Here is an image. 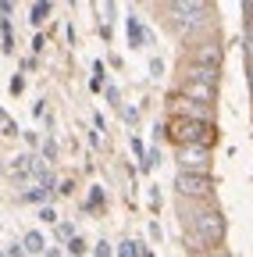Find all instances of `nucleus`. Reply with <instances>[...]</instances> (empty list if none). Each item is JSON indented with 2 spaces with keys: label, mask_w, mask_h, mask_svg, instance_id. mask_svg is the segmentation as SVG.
I'll list each match as a JSON object with an SVG mask.
<instances>
[{
  "label": "nucleus",
  "mask_w": 253,
  "mask_h": 257,
  "mask_svg": "<svg viewBox=\"0 0 253 257\" xmlns=\"http://www.w3.org/2000/svg\"><path fill=\"white\" fill-rule=\"evenodd\" d=\"M178 211H182V225H185V243L189 250H217L225 243V214L217 207H203V200H178Z\"/></svg>",
  "instance_id": "obj_1"
},
{
  "label": "nucleus",
  "mask_w": 253,
  "mask_h": 257,
  "mask_svg": "<svg viewBox=\"0 0 253 257\" xmlns=\"http://www.w3.org/2000/svg\"><path fill=\"white\" fill-rule=\"evenodd\" d=\"M164 128H168V140H175L178 147H207L210 150V143L217 136V128L210 121H189V118H171Z\"/></svg>",
  "instance_id": "obj_2"
},
{
  "label": "nucleus",
  "mask_w": 253,
  "mask_h": 257,
  "mask_svg": "<svg viewBox=\"0 0 253 257\" xmlns=\"http://www.w3.org/2000/svg\"><path fill=\"white\" fill-rule=\"evenodd\" d=\"M168 15H171V25L178 32L203 29L210 22V4H200V0H175V4H168Z\"/></svg>",
  "instance_id": "obj_3"
},
{
  "label": "nucleus",
  "mask_w": 253,
  "mask_h": 257,
  "mask_svg": "<svg viewBox=\"0 0 253 257\" xmlns=\"http://www.w3.org/2000/svg\"><path fill=\"white\" fill-rule=\"evenodd\" d=\"M175 193H178V200H207L214 193V179L196 175V172H178L175 175Z\"/></svg>",
  "instance_id": "obj_4"
},
{
  "label": "nucleus",
  "mask_w": 253,
  "mask_h": 257,
  "mask_svg": "<svg viewBox=\"0 0 253 257\" xmlns=\"http://www.w3.org/2000/svg\"><path fill=\"white\" fill-rule=\"evenodd\" d=\"M221 40L217 36H207V40H193L189 43V64H207V68H221Z\"/></svg>",
  "instance_id": "obj_5"
},
{
  "label": "nucleus",
  "mask_w": 253,
  "mask_h": 257,
  "mask_svg": "<svg viewBox=\"0 0 253 257\" xmlns=\"http://www.w3.org/2000/svg\"><path fill=\"white\" fill-rule=\"evenodd\" d=\"M178 172L210 175V150L207 147H178Z\"/></svg>",
  "instance_id": "obj_6"
},
{
  "label": "nucleus",
  "mask_w": 253,
  "mask_h": 257,
  "mask_svg": "<svg viewBox=\"0 0 253 257\" xmlns=\"http://www.w3.org/2000/svg\"><path fill=\"white\" fill-rule=\"evenodd\" d=\"M178 96L210 107V104L217 100V86H214V82H200V79H178Z\"/></svg>",
  "instance_id": "obj_7"
},
{
  "label": "nucleus",
  "mask_w": 253,
  "mask_h": 257,
  "mask_svg": "<svg viewBox=\"0 0 253 257\" xmlns=\"http://www.w3.org/2000/svg\"><path fill=\"white\" fill-rule=\"evenodd\" d=\"M171 111L175 118H189V121H210L214 125V111L207 104H196V100H185V96L171 93Z\"/></svg>",
  "instance_id": "obj_8"
},
{
  "label": "nucleus",
  "mask_w": 253,
  "mask_h": 257,
  "mask_svg": "<svg viewBox=\"0 0 253 257\" xmlns=\"http://www.w3.org/2000/svg\"><path fill=\"white\" fill-rule=\"evenodd\" d=\"M182 79H200V82H221V68H207V64H185Z\"/></svg>",
  "instance_id": "obj_9"
},
{
  "label": "nucleus",
  "mask_w": 253,
  "mask_h": 257,
  "mask_svg": "<svg viewBox=\"0 0 253 257\" xmlns=\"http://www.w3.org/2000/svg\"><path fill=\"white\" fill-rule=\"evenodd\" d=\"M50 11H54V8L47 4V0H36V4L29 8V25H36V29H40V25L50 18Z\"/></svg>",
  "instance_id": "obj_10"
},
{
  "label": "nucleus",
  "mask_w": 253,
  "mask_h": 257,
  "mask_svg": "<svg viewBox=\"0 0 253 257\" xmlns=\"http://www.w3.org/2000/svg\"><path fill=\"white\" fill-rule=\"evenodd\" d=\"M22 246H25V253H33V257H36V253H43V250H47V243H43V232H36V229H33V232H25Z\"/></svg>",
  "instance_id": "obj_11"
},
{
  "label": "nucleus",
  "mask_w": 253,
  "mask_h": 257,
  "mask_svg": "<svg viewBox=\"0 0 253 257\" xmlns=\"http://www.w3.org/2000/svg\"><path fill=\"white\" fill-rule=\"evenodd\" d=\"M125 29H129V43H132V47H143V43H146V32H143V22H139V18H129V22H125Z\"/></svg>",
  "instance_id": "obj_12"
},
{
  "label": "nucleus",
  "mask_w": 253,
  "mask_h": 257,
  "mask_svg": "<svg viewBox=\"0 0 253 257\" xmlns=\"http://www.w3.org/2000/svg\"><path fill=\"white\" fill-rule=\"evenodd\" d=\"M11 172H15V175H29V172H36V157H33V154H22V157H15Z\"/></svg>",
  "instance_id": "obj_13"
},
{
  "label": "nucleus",
  "mask_w": 253,
  "mask_h": 257,
  "mask_svg": "<svg viewBox=\"0 0 253 257\" xmlns=\"http://www.w3.org/2000/svg\"><path fill=\"white\" fill-rule=\"evenodd\" d=\"M143 253H146V246L136 243V239H125V243L118 246V257H143Z\"/></svg>",
  "instance_id": "obj_14"
},
{
  "label": "nucleus",
  "mask_w": 253,
  "mask_h": 257,
  "mask_svg": "<svg viewBox=\"0 0 253 257\" xmlns=\"http://www.w3.org/2000/svg\"><path fill=\"white\" fill-rule=\"evenodd\" d=\"M47 197H50V193H47L43 186H33V189H25V193H22V200H25V204H43Z\"/></svg>",
  "instance_id": "obj_15"
},
{
  "label": "nucleus",
  "mask_w": 253,
  "mask_h": 257,
  "mask_svg": "<svg viewBox=\"0 0 253 257\" xmlns=\"http://www.w3.org/2000/svg\"><path fill=\"white\" fill-rule=\"evenodd\" d=\"M15 133H18V125L11 121V114L4 107H0V136H15Z\"/></svg>",
  "instance_id": "obj_16"
},
{
  "label": "nucleus",
  "mask_w": 253,
  "mask_h": 257,
  "mask_svg": "<svg viewBox=\"0 0 253 257\" xmlns=\"http://www.w3.org/2000/svg\"><path fill=\"white\" fill-rule=\"evenodd\" d=\"M100 207H104V189H100V186H93L89 200H86V211H100Z\"/></svg>",
  "instance_id": "obj_17"
},
{
  "label": "nucleus",
  "mask_w": 253,
  "mask_h": 257,
  "mask_svg": "<svg viewBox=\"0 0 253 257\" xmlns=\"http://www.w3.org/2000/svg\"><path fill=\"white\" fill-rule=\"evenodd\" d=\"M57 239H68L72 243L75 239V225L72 221H57Z\"/></svg>",
  "instance_id": "obj_18"
},
{
  "label": "nucleus",
  "mask_w": 253,
  "mask_h": 257,
  "mask_svg": "<svg viewBox=\"0 0 253 257\" xmlns=\"http://www.w3.org/2000/svg\"><path fill=\"white\" fill-rule=\"evenodd\" d=\"M86 250H89V243H86L82 236H75V239L68 243V253H75V257H86Z\"/></svg>",
  "instance_id": "obj_19"
},
{
  "label": "nucleus",
  "mask_w": 253,
  "mask_h": 257,
  "mask_svg": "<svg viewBox=\"0 0 253 257\" xmlns=\"http://www.w3.org/2000/svg\"><path fill=\"white\" fill-rule=\"evenodd\" d=\"M242 11H246V32H249V43H253V0H246Z\"/></svg>",
  "instance_id": "obj_20"
},
{
  "label": "nucleus",
  "mask_w": 253,
  "mask_h": 257,
  "mask_svg": "<svg viewBox=\"0 0 253 257\" xmlns=\"http://www.w3.org/2000/svg\"><path fill=\"white\" fill-rule=\"evenodd\" d=\"M132 154L139 157V165L146 161V147H143V140H139V136H132Z\"/></svg>",
  "instance_id": "obj_21"
},
{
  "label": "nucleus",
  "mask_w": 253,
  "mask_h": 257,
  "mask_svg": "<svg viewBox=\"0 0 253 257\" xmlns=\"http://www.w3.org/2000/svg\"><path fill=\"white\" fill-rule=\"evenodd\" d=\"M107 104H111V107H121V93H118V86H107Z\"/></svg>",
  "instance_id": "obj_22"
},
{
  "label": "nucleus",
  "mask_w": 253,
  "mask_h": 257,
  "mask_svg": "<svg viewBox=\"0 0 253 257\" xmlns=\"http://www.w3.org/2000/svg\"><path fill=\"white\" fill-rule=\"evenodd\" d=\"M150 75H153V79H161V75H164V61H161V57H153V61H150Z\"/></svg>",
  "instance_id": "obj_23"
},
{
  "label": "nucleus",
  "mask_w": 253,
  "mask_h": 257,
  "mask_svg": "<svg viewBox=\"0 0 253 257\" xmlns=\"http://www.w3.org/2000/svg\"><path fill=\"white\" fill-rule=\"evenodd\" d=\"M93 257H111V243H107V239H100L97 246H93Z\"/></svg>",
  "instance_id": "obj_24"
},
{
  "label": "nucleus",
  "mask_w": 253,
  "mask_h": 257,
  "mask_svg": "<svg viewBox=\"0 0 253 257\" xmlns=\"http://www.w3.org/2000/svg\"><path fill=\"white\" fill-rule=\"evenodd\" d=\"M43 157H47V161H54V157H57V143H54V140H47V143H43Z\"/></svg>",
  "instance_id": "obj_25"
},
{
  "label": "nucleus",
  "mask_w": 253,
  "mask_h": 257,
  "mask_svg": "<svg viewBox=\"0 0 253 257\" xmlns=\"http://www.w3.org/2000/svg\"><path fill=\"white\" fill-rule=\"evenodd\" d=\"M121 114H125V121H129V125L139 121V111H136V107H121Z\"/></svg>",
  "instance_id": "obj_26"
},
{
  "label": "nucleus",
  "mask_w": 253,
  "mask_h": 257,
  "mask_svg": "<svg viewBox=\"0 0 253 257\" xmlns=\"http://www.w3.org/2000/svg\"><path fill=\"white\" fill-rule=\"evenodd\" d=\"M57 193H61V197H72V193H75V182H72V179H65V182H61V189H57Z\"/></svg>",
  "instance_id": "obj_27"
},
{
  "label": "nucleus",
  "mask_w": 253,
  "mask_h": 257,
  "mask_svg": "<svg viewBox=\"0 0 253 257\" xmlns=\"http://www.w3.org/2000/svg\"><path fill=\"white\" fill-rule=\"evenodd\" d=\"M22 89H25V79H22V72H18V75L11 79V93H22Z\"/></svg>",
  "instance_id": "obj_28"
},
{
  "label": "nucleus",
  "mask_w": 253,
  "mask_h": 257,
  "mask_svg": "<svg viewBox=\"0 0 253 257\" xmlns=\"http://www.w3.org/2000/svg\"><path fill=\"white\" fill-rule=\"evenodd\" d=\"M40 218H43V221H50V225L57 221V214H54V207H40Z\"/></svg>",
  "instance_id": "obj_29"
},
{
  "label": "nucleus",
  "mask_w": 253,
  "mask_h": 257,
  "mask_svg": "<svg viewBox=\"0 0 253 257\" xmlns=\"http://www.w3.org/2000/svg\"><path fill=\"white\" fill-rule=\"evenodd\" d=\"M43 47H47V40H43V36H36V40H33V54H40Z\"/></svg>",
  "instance_id": "obj_30"
},
{
  "label": "nucleus",
  "mask_w": 253,
  "mask_h": 257,
  "mask_svg": "<svg viewBox=\"0 0 253 257\" xmlns=\"http://www.w3.org/2000/svg\"><path fill=\"white\" fill-rule=\"evenodd\" d=\"M8 257H25V246H22V243H18V246H11V253H8Z\"/></svg>",
  "instance_id": "obj_31"
},
{
  "label": "nucleus",
  "mask_w": 253,
  "mask_h": 257,
  "mask_svg": "<svg viewBox=\"0 0 253 257\" xmlns=\"http://www.w3.org/2000/svg\"><path fill=\"white\" fill-rule=\"evenodd\" d=\"M210 257H232V253H228V250H214Z\"/></svg>",
  "instance_id": "obj_32"
},
{
  "label": "nucleus",
  "mask_w": 253,
  "mask_h": 257,
  "mask_svg": "<svg viewBox=\"0 0 253 257\" xmlns=\"http://www.w3.org/2000/svg\"><path fill=\"white\" fill-rule=\"evenodd\" d=\"M249 93H253V64H249Z\"/></svg>",
  "instance_id": "obj_33"
},
{
  "label": "nucleus",
  "mask_w": 253,
  "mask_h": 257,
  "mask_svg": "<svg viewBox=\"0 0 253 257\" xmlns=\"http://www.w3.org/2000/svg\"><path fill=\"white\" fill-rule=\"evenodd\" d=\"M47 257H61V250H47Z\"/></svg>",
  "instance_id": "obj_34"
},
{
  "label": "nucleus",
  "mask_w": 253,
  "mask_h": 257,
  "mask_svg": "<svg viewBox=\"0 0 253 257\" xmlns=\"http://www.w3.org/2000/svg\"><path fill=\"white\" fill-rule=\"evenodd\" d=\"M249 61H253V43H249Z\"/></svg>",
  "instance_id": "obj_35"
},
{
  "label": "nucleus",
  "mask_w": 253,
  "mask_h": 257,
  "mask_svg": "<svg viewBox=\"0 0 253 257\" xmlns=\"http://www.w3.org/2000/svg\"><path fill=\"white\" fill-rule=\"evenodd\" d=\"M0 257H8V253H0Z\"/></svg>",
  "instance_id": "obj_36"
}]
</instances>
